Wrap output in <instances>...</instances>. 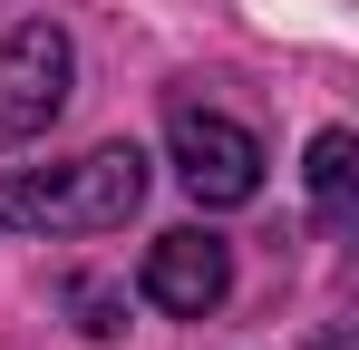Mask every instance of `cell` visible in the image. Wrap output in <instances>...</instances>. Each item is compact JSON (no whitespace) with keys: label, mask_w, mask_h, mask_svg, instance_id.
<instances>
[{"label":"cell","mask_w":359,"mask_h":350,"mask_svg":"<svg viewBox=\"0 0 359 350\" xmlns=\"http://www.w3.org/2000/svg\"><path fill=\"white\" fill-rule=\"evenodd\" d=\"M68 88H78V49H68L59 20H20L0 39V146H29L68 117Z\"/></svg>","instance_id":"3"},{"label":"cell","mask_w":359,"mask_h":350,"mask_svg":"<svg viewBox=\"0 0 359 350\" xmlns=\"http://www.w3.org/2000/svg\"><path fill=\"white\" fill-rule=\"evenodd\" d=\"M136 292L156 302V311H175V321H204V311H224V292H233V243L214 224H175L146 243V273Z\"/></svg>","instance_id":"4"},{"label":"cell","mask_w":359,"mask_h":350,"mask_svg":"<svg viewBox=\"0 0 359 350\" xmlns=\"http://www.w3.org/2000/svg\"><path fill=\"white\" fill-rule=\"evenodd\" d=\"M311 205H320V224H350V185H359V136L350 127H320L311 136Z\"/></svg>","instance_id":"5"},{"label":"cell","mask_w":359,"mask_h":350,"mask_svg":"<svg viewBox=\"0 0 359 350\" xmlns=\"http://www.w3.org/2000/svg\"><path fill=\"white\" fill-rule=\"evenodd\" d=\"M146 205V146H88L78 166L0 175V224L10 233H117Z\"/></svg>","instance_id":"1"},{"label":"cell","mask_w":359,"mask_h":350,"mask_svg":"<svg viewBox=\"0 0 359 350\" xmlns=\"http://www.w3.org/2000/svg\"><path fill=\"white\" fill-rule=\"evenodd\" d=\"M165 156H175V185L204 214H233V205L262 195V136H252L243 117H224V108H194V98H184V108L165 117Z\"/></svg>","instance_id":"2"}]
</instances>
